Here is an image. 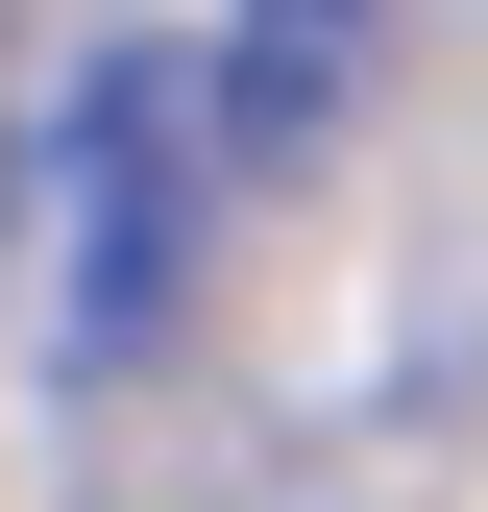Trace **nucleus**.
Segmentation results:
<instances>
[{
  "instance_id": "1",
  "label": "nucleus",
  "mask_w": 488,
  "mask_h": 512,
  "mask_svg": "<svg viewBox=\"0 0 488 512\" xmlns=\"http://www.w3.org/2000/svg\"><path fill=\"white\" fill-rule=\"evenodd\" d=\"M196 244H220V122H196V49L122 25L74 122H49V366L122 391V366L196 317Z\"/></svg>"
},
{
  "instance_id": "2",
  "label": "nucleus",
  "mask_w": 488,
  "mask_h": 512,
  "mask_svg": "<svg viewBox=\"0 0 488 512\" xmlns=\"http://www.w3.org/2000/svg\"><path fill=\"white\" fill-rule=\"evenodd\" d=\"M366 74H391V0H220V49H196V122H220V171H318Z\"/></svg>"
}]
</instances>
